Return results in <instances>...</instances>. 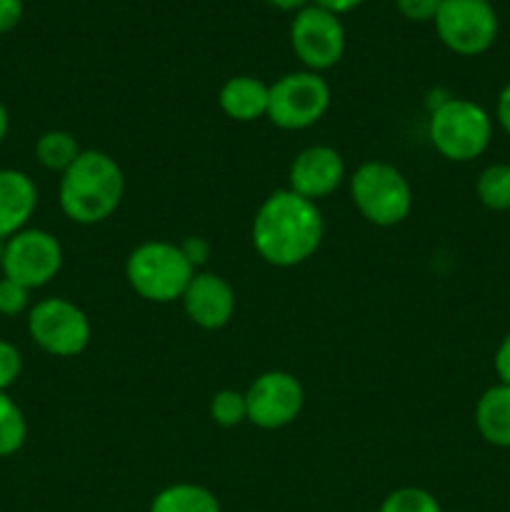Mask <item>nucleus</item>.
Segmentation results:
<instances>
[{"mask_svg":"<svg viewBox=\"0 0 510 512\" xmlns=\"http://www.w3.org/2000/svg\"><path fill=\"white\" fill-rule=\"evenodd\" d=\"M475 430L493 448H510V385H490L475 403Z\"/></svg>","mask_w":510,"mask_h":512,"instance_id":"nucleus-16","label":"nucleus"},{"mask_svg":"<svg viewBox=\"0 0 510 512\" xmlns=\"http://www.w3.org/2000/svg\"><path fill=\"white\" fill-rule=\"evenodd\" d=\"M23 18V0H0V35L10 33Z\"/></svg>","mask_w":510,"mask_h":512,"instance_id":"nucleus-27","label":"nucleus"},{"mask_svg":"<svg viewBox=\"0 0 510 512\" xmlns=\"http://www.w3.org/2000/svg\"><path fill=\"white\" fill-rule=\"evenodd\" d=\"M125 195L123 168L103 150H83L60 175L58 203L68 220L98 225L120 208Z\"/></svg>","mask_w":510,"mask_h":512,"instance_id":"nucleus-2","label":"nucleus"},{"mask_svg":"<svg viewBox=\"0 0 510 512\" xmlns=\"http://www.w3.org/2000/svg\"><path fill=\"white\" fill-rule=\"evenodd\" d=\"M28 440V420L8 393H0V458L20 453Z\"/></svg>","mask_w":510,"mask_h":512,"instance_id":"nucleus-20","label":"nucleus"},{"mask_svg":"<svg viewBox=\"0 0 510 512\" xmlns=\"http://www.w3.org/2000/svg\"><path fill=\"white\" fill-rule=\"evenodd\" d=\"M83 153L70 130H45L38 140H35V160L43 165L45 170H53V173L63 175L70 165L75 163V158Z\"/></svg>","mask_w":510,"mask_h":512,"instance_id":"nucleus-18","label":"nucleus"},{"mask_svg":"<svg viewBox=\"0 0 510 512\" xmlns=\"http://www.w3.org/2000/svg\"><path fill=\"white\" fill-rule=\"evenodd\" d=\"M365 0H313V5H318V8L323 10H330V13L335 15H343V13H350V10L360 8Z\"/></svg>","mask_w":510,"mask_h":512,"instance_id":"nucleus-30","label":"nucleus"},{"mask_svg":"<svg viewBox=\"0 0 510 512\" xmlns=\"http://www.w3.org/2000/svg\"><path fill=\"white\" fill-rule=\"evenodd\" d=\"M433 23L440 43L463 58L488 53L500 28L490 0H443Z\"/></svg>","mask_w":510,"mask_h":512,"instance_id":"nucleus-8","label":"nucleus"},{"mask_svg":"<svg viewBox=\"0 0 510 512\" xmlns=\"http://www.w3.org/2000/svg\"><path fill=\"white\" fill-rule=\"evenodd\" d=\"M3 248H5V240H0V263H3Z\"/></svg>","mask_w":510,"mask_h":512,"instance_id":"nucleus-33","label":"nucleus"},{"mask_svg":"<svg viewBox=\"0 0 510 512\" xmlns=\"http://www.w3.org/2000/svg\"><path fill=\"white\" fill-rule=\"evenodd\" d=\"M430 145L450 163H470L488 150L493 118L468 98H445L428 118Z\"/></svg>","mask_w":510,"mask_h":512,"instance_id":"nucleus-4","label":"nucleus"},{"mask_svg":"<svg viewBox=\"0 0 510 512\" xmlns=\"http://www.w3.org/2000/svg\"><path fill=\"white\" fill-rule=\"evenodd\" d=\"M325 223L318 203L290 188L275 190L253 218V248L273 268H295L318 253Z\"/></svg>","mask_w":510,"mask_h":512,"instance_id":"nucleus-1","label":"nucleus"},{"mask_svg":"<svg viewBox=\"0 0 510 512\" xmlns=\"http://www.w3.org/2000/svg\"><path fill=\"white\" fill-rule=\"evenodd\" d=\"M210 418L220 428H238L248 420V403H245V393L233 388H223L210 398Z\"/></svg>","mask_w":510,"mask_h":512,"instance_id":"nucleus-21","label":"nucleus"},{"mask_svg":"<svg viewBox=\"0 0 510 512\" xmlns=\"http://www.w3.org/2000/svg\"><path fill=\"white\" fill-rule=\"evenodd\" d=\"M38 208V188L23 170L0 168V240L28 228Z\"/></svg>","mask_w":510,"mask_h":512,"instance_id":"nucleus-14","label":"nucleus"},{"mask_svg":"<svg viewBox=\"0 0 510 512\" xmlns=\"http://www.w3.org/2000/svg\"><path fill=\"white\" fill-rule=\"evenodd\" d=\"M180 303L190 323L203 330H220L235 315V290L223 275L195 273Z\"/></svg>","mask_w":510,"mask_h":512,"instance_id":"nucleus-13","label":"nucleus"},{"mask_svg":"<svg viewBox=\"0 0 510 512\" xmlns=\"http://www.w3.org/2000/svg\"><path fill=\"white\" fill-rule=\"evenodd\" d=\"M23 373V355L18 345L0 338V393H8Z\"/></svg>","mask_w":510,"mask_h":512,"instance_id":"nucleus-24","label":"nucleus"},{"mask_svg":"<svg viewBox=\"0 0 510 512\" xmlns=\"http://www.w3.org/2000/svg\"><path fill=\"white\" fill-rule=\"evenodd\" d=\"M343 180L345 160L330 145H308L295 155L288 170V188L313 203L333 195Z\"/></svg>","mask_w":510,"mask_h":512,"instance_id":"nucleus-12","label":"nucleus"},{"mask_svg":"<svg viewBox=\"0 0 510 512\" xmlns=\"http://www.w3.org/2000/svg\"><path fill=\"white\" fill-rule=\"evenodd\" d=\"M8 130H10V115H8V108H5L3 103H0V145L5 143V138H8Z\"/></svg>","mask_w":510,"mask_h":512,"instance_id":"nucleus-32","label":"nucleus"},{"mask_svg":"<svg viewBox=\"0 0 510 512\" xmlns=\"http://www.w3.org/2000/svg\"><path fill=\"white\" fill-rule=\"evenodd\" d=\"M350 200L370 225L395 228L413 210V188L395 165L368 160L350 175Z\"/></svg>","mask_w":510,"mask_h":512,"instance_id":"nucleus-5","label":"nucleus"},{"mask_svg":"<svg viewBox=\"0 0 510 512\" xmlns=\"http://www.w3.org/2000/svg\"><path fill=\"white\" fill-rule=\"evenodd\" d=\"M493 365H495V375H498L500 383L510 385V330L503 335L498 350H495Z\"/></svg>","mask_w":510,"mask_h":512,"instance_id":"nucleus-28","label":"nucleus"},{"mask_svg":"<svg viewBox=\"0 0 510 512\" xmlns=\"http://www.w3.org/2000/svg\"><path fill=\"white\" fill-rule=\"evenodd\" d=\"M268 5H273V8L278 10H285V13H298V10L308 8L313 0H265Z\"/></svg>","mask_w":510,"mask_h":512,"instance_id":"nucleus-31","label":"nucleus"},{"mask_svg":"<svg viewBox=\"0 0 510 512\" xmlns=\"http://www.w3.org/2000/svg\"><path fill=\"white\" fill-rule=\"evenodd\" d=\"M248 423L260 430H280L293 423L305 403V390L293 373L268 370L245 390Z\"/></svg>","mask_w":510,"mask_h":512,"instance_id":"nucleus-11","label":"nucleus"},{"mask_svg":"<svg viewBox=\"0 0 510 512\" xmlns=\"http://www.w3.org/2000/svg\"><path fill=\"white\" fill-rule=\"evenodd\" d=\"M195 268L188 263L178 243L148 240L140 243L125 260V280L138 298L155 305H168L183 298Z\"/></svg>","mask_w":510,"mask_h":512,"instance_id":"nucleus-3","label":"nucleus"},{"mask_svg":"<svg viewBox=\"0 0 510 512\" xmlns=\"http://www.w3.org/2000/svg\"><path fill=\"white\" fill-rule=\"evenodd\" d=\"M28 335L53 358H78L93 338L85 310L68 298H43L28 310Z\"/></svg>","mask_w":510,"mask_h":512,"instance_id":"nucleus-6","label":"nucleus"},{"mask_svg":"<svg viewBox=\"0 0 510 512\" xmlns=\"http://www.w3.org/2000/svg\"><path fill=\"white\" fill-rule=\"evenodd\" d=\"M148 512H220V503L203 485L175 483L155 495Z\"/></svg>","mask_w":510,"mask_h":512,"instance_id":"nucleus-17","label":"nucleus"},{"mask_svg":"<svg viewBox=\"0 0 510 512\" xmlns=\"http://www.w3.org/2000/svg\"><path fill=\"white\" fill-rule=\"evenodd\" d=\"M180 250H183V255L188 258V263L193 265L195 270L203 268L205 263H208L210 258V243L205 238H200V235H188L185 240H180Z\"/></svg>","mask_w":510,"mask_h":512,"instance_id":"nucleus-26","label":"nucleus"},{"mask_svg":"<svg viewBox=\"0 0 510 512\" xmlns=\"http://www.w3.org/2000/svg\"><path fill=\"white\" fill-rule=\"evenodd\" d=\"M30 310V290L10 278H0V315L15 318Z\"/></svg>","mask_w":510,"mask_h":512,"instance_id":"nucleus-23","label":"nucleus"},{"mask_svg":"<svg viewBox=\"0 0 510 512\" xmlns=\"http://www.w3.org/2000/svg\"><path fill=\"white\" fill-rule=\"evenodd\" d=\"M380 512H443L433 493L423 488H398L383 500Z\"/></svg>","mask_w":510,"mask_h":512,"instance_id":"nucleus-22","label":"nucleus"},{"mask_svg":"<svg viewBox=\"0 0 510 512\" xmlns=\"http://www.w3.org/2000/svg\"><path fill=\"white\" fill-rule=\"evenodd\" d=\"M63 268V245L43 228H23L5 240L3 278L15 280L23 288L38 290L53 283Z\"/></svg>","mask_w":510,"mask_h":512,"instance_id":"nucleus-9","label":"nucleus"},{"mask_svg":"<svg viewBox=\"0 0 510 512\" xmlns=\"http://www.w3.org/2000/svg\"><path fill=\"white\" fill-rule=\"evenodd\" d=\"M495 120L503 128V133L510 138V83L503 85L498 95V103H495Z\"/></svg>","mask_w":510,"mask_h":512,"instance_id":"nucleus-29","label":"nucleus"},{"mask_svg":"<svg viewBox=\"0 0 510 512\" xmlns=\"http://www.w3.org/2000/svg\"><path fill=\"white\" fill-rule=\"evenodd\" d=\"M475 195L488 210L495 213L510 210V163H493L480 170L475 180Z\"/></svg>","mask_w":510,"mask_h":512,"instance_id":"nucleus-19","label":"nucleus"},{"mask_svg":"<svg viewBox=\"0 0 510 512\" xmlns=\"http://www.w3.org/2000/svg\"><path fill=\"white\" fill-rule=\"evenodd\" d=\"M330 108L328 80L313 70H295L270 85L268 120L280 130H305Z\"/></svg>","mask_w":510,"mask_h":512,"instance_id":"nucleus-7","label":"nucleus"},{"mask_svg":"<svg viewBox=\"0 0 510 512\" xmlns=\"http://www.w3.org/2000/svg\"><path fill=\"white\" fill-rule=\"evenodd\" d=\"M270 85L255 75H235L225 80L218 93V105L225 118L235 123H253V120L268 118Z\"/></svg>","mask_w":510,"mask_h":512,"instance_id":"nucleus-15","label":"nucleus"},{"mask_svg":"<svg viewBox=\"0 0 510 512\" xmlns=\"http://www.w3.org/2000/svg\"><path fill=\"white\" fill-rule=\"evenodd\" d=\"M290 48L305 70L323 73L340 63L345 53V28L340 15L310 3L290 23Z\"/></svg>","mask_w":510,"mask_h":512,"instance_id":"nucleus-10","label":"nucleus"},{"mask_svg":"<svg viewBox=\"0 0 510 512\" xmlns=\"http://www.w3.org/2000/svg\"><path fill=\"white\" fill-rule=\"evenodd\" d=\"M443 0H395V8L413 23H430Z\"/></svg>","mask_w":510,"mask_h":512,"instance_id":"nucleus-25","label":"nucleus"}]
</instances>
